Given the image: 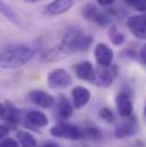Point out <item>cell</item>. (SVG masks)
Segmentation results:
<instances>
[{"instance_id": "cell-1", "label": "cell", "mask_w": 146, "mask_h": 147, "mask_svg": "<svg viewBox=\"0 0 146 147\" xmlns=\"http://www.w3.org/2000/svg\"><path fill=\"white\" fill-rule=\"evenodd\" d=\"M36 55V50L26 45H10L2 48L0 65L2 69H18L29 63Z\"/></svg>"}, {"instance_id": "cell-2", "label": "cell", "mask_w": 146, "mask_h": 147, "mask_svg": "<svg viewBox=\"0 0 146 147\" xmlns=\"http://www.w3.org/2000/svg\"><path fill=\"white\" fill-rule=\"evenodd\" d=\"M81 15L86 21L94 23V24H97L98 26H102V28H105L109 25L111 26V23H112V20H111L107 13L99 10L96 5L90 3V2L82 6Z\"/></svg>"}, {"instance_id": "cell-3", "label": "cell", "mask_w": 146, "mask_h": 147, "mask_svg": "<svg viewBox=\"0 0 146 147\" xmlns=\"http://www.w3.org/2000/svg\"><path fill=\"white\" fill-rule=\"evenodd\" d=\"M50 135L55 138L61 139H68V140H79L83 138L82 129L78 125H73L70 123H58L50 129Z\"/></svg>"}, {"instance_id": "cell-4", "label": "cell", "mask_w": 146, "mask_h": 147, "mask_svg": "<svg viewBox=\"0 0 146 147\" xmlns=\"http://www.w3.org/2000/svg\"><path fill=\"white\" fill-rule=\"evenodd\" d=\"M0 115L5 123L9 124L10 127L24 124V111L18 110L8 100L0 105Z\"/></svg>"}, {"instance_id": "cell-5", "label": "cell", "mask_w": 146, "mask_h": 147, "mask_svg": "<svg viewBox=\"0 0 146 147\" xmlns=\"http://www.w3.org/2000/svg\"><path fill=\"white\" fill-rule=\"evenodd\" d=\"M73 80L71 74L64 69H55L47 75V83L50 89L62 90L72 84Z\"/></svg>"}, {"instance_id": "cell-6", "label": "cell", "mask_w": 146, "mask_h": 147, "mask_svg": "<svg viewBox=\"0 0 146 147\" xmlns=\"http://www.w3.org/2000/svg\"><path fill=\"white\" fill-rule=\"evenodd\" d=\"M73 54L72 50L70 49V47L62 40L58 45L51 47L50 49H48L47 51H45L41 55V61L45 63H51V62H58L65 57H68L69 55Z\"/></svg>"}, {"instance_id": "cell-7", "label": "cell", "mask_w": 146, "mask_h": 147, "mask_svg": "<svg viewBox=\"0 0 146 147\" xmlns=\"http://www.w3.org/2000/svg\"><path fill=\"white\" fill-rule=\"evenodd\" d=\"M94 56L98 64L102 67H110L114 59V53L112 48L106 43H97L94 48Z\"/></svg>"}, {"instance_id": "cell-8", "label": "cell", "mask_w": 146, "mask_h": 147, "mask_svg": "<svg viewBox=\"0 0 146 147\" xmlns=\"http://www.w3.org/2000/svg\"><path fill=\"white\" fill-rule=\"evenodd\" d=\"M130 33L139 40H146V15H132L127 21Z\"/></svg>"}, {"instance_id": "cell-9", "label": "cell", "mask_w": 146, "mask_h": 147, "mask_svg": "<svg viewBox=\"0 0 146 147\" xmlns=\"http://www.w3.org/2000/svg\"><path fill=\"white\" fill-rule=\"evenodd\" d=\"M127 120L119 123L114 129V137L118 139H123L127 137H131L137 134L138 131V124L134 116L126 117Z\"/></svg>"}, {"instance_id": "cell-10", "label": "cell", "mask_w": 146, "mask_h": 147, "mask_svg": "<svg viewBox=\"0 0 146 147\" xmlns=\"http://www.w3.org/2000/svg\"><path fill=\"white\" fill-rule=\"evenodd\" d=\"M30 102L41 109H51L56 104V99L53 95L43 90H31L28 95Z\"/></svg>"}, {"instance_id": "cell-11", "label": "cell", "mask_w": 146, "mask_h": 147, "mask_svg": "<svg viewBox=\"0 0 146 147\" xmlns=\"http://www.w3.org/2000/svg\"><path fill=\"white\" fill-rule=\"evenodd\" d=\"M74 6V0H54L42 8V13L47 16H58L68 13Z\"/></svg>"}, {"instance_id": "cell-12", "label": "cell", "mask_w": 146, "mask_h": 147, "mask_svg": "<svg viewBox=\"0 0 146 147\" xmlns=\"http://www.w3.org/2000/svg\"><path fill=\"white\" fill-rule=\"evenodd\" d=\"M115 106L121 117H130L134 111V104L131 97L126 91H119L115 96Z\"/></svg>"}, {"instance_id": "cell-13", "label": "cell", "mask_w": 146, "mask_h": 147, "mask_svg": "<svg viewBox=\"0 0 146 147\" xmlns=\"http://www.w3.org/2000/svg\"><path fill=\"white\" fill-rule=\"evenodd\" d=\"M47 115L38 110H26L24 111V124L26 127L32 128H43L48 124Z\"/></svg>"}, {"instance_id": "cell-14", "label": "cell", "mask_w": 146, "mask_h": 147, "mask_svg": "<svg viewBox=\"0 0 146 147\" xmlns=\"http://www.w3.org/2000/svg\"><path fill=\"white\" fill-rule=\"evenodd\" d=\"M75 75L82 80V81H87L90 83H94L95 81V76H96V69L94 67V65L88 62V61H83L80 62L78 64L74 65L73 67Z\"/></svg>"}, {"instance_id": "cell-15", "label": "cell", "mask_w": 146, "mask_h": 147, "mask_svg": "<svg viewBox=\"0 0 146 147\" xmlns=\"http://www.w3.org/2000/svg\"><path fill=\"white\" fill-rule=\"evenodd\" d=\"M71 95H72V104L74 109L76 110L84 107L89 103L91 97L90 91L83 86H75L71 91Z\"/></svg>"}, {"instance_id": "cell-16", "label": "cell", "mask_w": 146, "mask_h": 147, "mask_svg": "<svg viewBox=\"0 0 146 147\" xmlns=\"http://www.w3.org/2000/svg\"><path fill=\"white\" fill-rule=\"evenodd\" d=\"M73 112H74L73 104L70 103V100L64 95H59L56 102V116L61 121H64L72 116Z\"/></svg>"}, {"instance_id": "cell-17", "label": "cell", "mask_w": 146, "mask_h": 147, "mask_svg": "<svg viewBox=\"0 0 146 147\" xmlns=\"http://www.w3.org/2000/svg\"><path fill=\"white\" fill-rule=\"evenodd\" d=\"M113 81H114V74L112 70H110L109 67H102V66H98L96 69V76L94 81L95 86L101 88H109L112 86Z\"/></svg>"}, {"instance_id": "cell-18", "label": "cell", "mask_w": 146, "mask_h": 147, "mask_svg": "<svg viewBox=\"0 0 146 147\" xmlns=\"http://www.w3.org/2000/svg\"><path fill=\"white\" fill-rule=\"evenodd\" d=\"M16 139L20 143L21 147H39L34 136L32 134H30L29 131H24V130L17 131Z\"/></svg>"}, {"instance_id": "cell-19", "label": "cell", "mask_w": 146, "mask_h": 147, "mask_svg": "<svg viewBox=\"0 0 146 147\" xmlns=\"http://www.w3.org/2000/svg\"><path fill=\"white\" fill-rule=\"evenodd\" d=\"M0 10L2 13V15L13 24L15 25H21V18L17 16V14L15 13V10L9 6L7 5L3 0L0 1Z\"/></svg>"}, {"instance_id": "cell-20", "label": "cell", "mask_w": 146, "mask_h": 147, "mask_svg": "<svg viewBox=\"0 0 146 147\" xmlns=\"http://www.w3.org/2000/svg\"><path fill=\"white\" fill-rule=\"evenodd\" d=\"M83 132V138L86 139H90L94 142H98L103 138V134L101 131V129L98 127H96L95 124H87L83 127L82 129Z\"/></svg>"}, {"instance_id": "cell-21", "label": "cell", "mask_w": 146, "mask_h": 147, "mask_svg": "<svg viewBox=\"0 0 146 147\" xmlns=\"http://www.w3.org/2000/svg\"><path fill=\"white\" fill-rule=\"evenodd\" d=\"M107 33H109V38L111 40V42L114 46H122L123 42L126 41V36L122 32H120L115 25H111L110 26Z\"/></svg>"}, {"instance_id": "cell-22", "label": "cell", "mask_w": 146, "mask_h": 147, "mask_svg": "<svg viewBox=\"0 0 146 147\" xmlns=\"http://www.w3.org/2000/svg\"><path fill=\"white\" fill-rule=\"evenodd\" d=\"M99 116L102 120H104L107 123H113L115 121V114L110 107H102L99 110Z\"/></svg>"}, {"instance_id": "cell-23", "label": "cell", "mask_w": 146, "mask_h": 147, "mask_svg": "<svg viewBox=\"0 0 146 147\" xmlns=\"http://www.w3.org/2000/svg\"><path fill=\"white\" fill-rule=\"evenodd\" d=\"M123 1L137 11H141V13L146 11V0H123Z\"/></svg>"}, {"instance_id": "cell-24", "label": "cell", "mask_w": 146, "mask_h": 147, "mask_svg": "<svg viewBox=\"0 0 146 147\" xmlns=\"http://www.w3.org/2000/svg\"><path fill=\"white\" fill-rule=\"evenodd\" d=\"M138 55H139V53H137V51H136L135 49H132V48H126V49H123V50L120 53L121 58L127 59V61H135V59L138 58Z\"/></svg>"}, {"instance_id": "cell-25", "label": "cell", "mask_w": 146, "mask_h": 147, "mask_svg": "<svg viewBox=\"0 0 146 147\" xmlns=\"http://www.w3.org/2000/svg\"><path fill=\"white\" fill-rule=\"evenodd\" d=\"M0 147H20V143L17 140H15L14 138L6 137L1 140Z\"/></svg>"}, {"instance_id": "cell-26", "label": "cell", "mask_w": 146, "mask_h": 147, "mask_svg": "<svg viewBox=\"0 0 146 147\" xmlns=\"http://www.w3.org/2000/svg\"><path fill=\"white\" fill-rule=\"evenodd\" d=\"M138 58H139V61H141L144 65H146V43H144V45L142 46V48H141V50H139Z\"/></svg>"}, {"instance_id": "cell-27", "label": "cell", "mask_w": 146, "mask_h": 147, "mask_svg": "<svg viewBox=\"0 0 146 147\" xmlns=\"http://www.w3.org/2000/svg\"><path fill=\"white\" fill-rule=\"evenodd\" d=\"M96 1L101 6H111L115 2V0H96Z\"/></svg>"}, {"instance_id": "cell-28", "label": "cell", "mask_w": 146, "mask_h": 147, "mask_svg": "<svg viewBox=\"0 0 146 147\" xmlns=\"http://www.w3.org/2000/svg\"><path fill=\"white\" fill-rule=\"evenodd\" d=\"M39 147H59V145L57 143H55V142H46V143H43Z\"/></svg>"}, {"instance_id": "cell-29", "label": "cell", "mask_w": 146, "mask_h": 147, "mask_svg": "<svg viewBox=\"0 0 146 147\" xmlns=\"http://www.w3.org/2000/svg\"><path fill=\"white\" fill-rule=\"evenodd\" d=\"M24 2H28V3H34V2H38L40 0H23Z\"/></svg>"}, {"instance_id": "cell-30", "label": "cell", "mask_w": 146, "mask_h": 147, "mask_svg": "<svg viewBox=\"0 0 146 147\" xmlns=\"http://www.w3.org/2000/svg\"><path fill=\"white\" fill-rule=\"evenodd\" d=\"M144 115H145V119H146V100H145V106H144Z\"/></svg>"}]
</instances>
